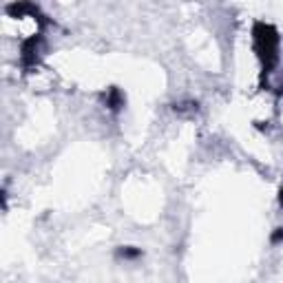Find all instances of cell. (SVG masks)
I'll return each mask as SVG.
<instances>
[{"label":"cell","instance_id":"obj_1","mask_svg":"<svg viewBox=\"0 0 283 283\" xmlns=\"http://www.w3.org/2000/svg\"><path fill=\"white\" fill-rule=\"evenodd\" d=\"M255 40H256V49H259L261 60H265V69H272V64L277 62V47H279L277 31L272 27L259 22L255 27Z\"/></svg>","mask_w":283,"mask_h":283},{"label":"cell","instance_id":"obj_2","mask_svg":"<svg viewBox=\"0 0 283 283\" xmlns=\"http://www.w3.org/2000/svg\"><path fill=\"white\" fill-rule=\"evenodd\" d=\"M119 255H122L124 259H135V256L142 255V250H135V248H122V250H119Z\"/></svg>","mask_w":283,"mask_h":283},{"label":"cell","instance_id":"obj_3","mask_svg":"<svg viewBox=\"0 0 283 283\" xmlns=\"http://www.w3.org/2000/svg\"><path fill=\"white\" fill-rule=\"evenodd\" d=\"M281 239H283V228H279V232L272 237V241H281Z\"/></svg>","mask_w":283,"mask_h":283},{"label":"cell","instance_id":"obj_4","mask_svg":"<svg viewBox=\"0 0 283 283\" xmlns=\"http://www.w3.org/2000/svg\"><path fill=\"white\" fill-rule=\"evenodd\" d=\"M279 201H281V206H283V190H281V197H279Z\"/></svg>","mask_w":283,"mask_h":283}]
</instances>
